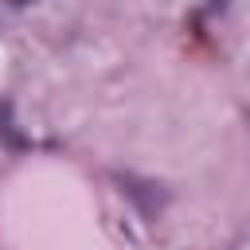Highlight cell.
Listing matches in <instances>:
<instances>
[{"instance_id":"6da1fadb","label":"cell","mask_w":250,"mask_h":250,"mask_svg":"<svg viewBox=\"0 0 250 250\" xmlns=\"http://www.w3.org/2000/svg\"><path fill=\"white\" fill-rule=\"evenodd\" d=\"M113 180H117V191H121L145 219H156V215L168 207L164 184H156V180H148V176H137V172H113Z\"/></svg>"},{"instance_id":"7a4b0ae2","label":"cell","mask_w":250,"mask_h":250,"mask_svg":"<svg viewBox=\"0 0 250 250\" xmlns=\"http://www.w3.org/2000/svg\"><path fill=\"white\" fill-rule=\"evenodd\" d=\"M0 145L12 148V152H23L31 141L20 133V125L12 121V102H0Z\"/></svg>"}]
</instances>
